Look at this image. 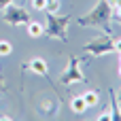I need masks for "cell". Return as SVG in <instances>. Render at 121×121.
I'll use <instances>...</instances> for the list:
<instances>
[{"instance_id": "6da1fadb", "label": "cell", "mask_w": 121, "mask_h": 121, "mask_svg": "<svg viewBox=\"0 0 121 121\" xmlns=\"http://www.w3.org/2000/svg\"><path fill=\"white\" fill-rule=\"evenodd\" d=\"M111 19H113V9L106 4V0H100L87 15L79 17V23L81 26H100L104 30V34H111V26H108Z\"/></svg>"}, {"instance_id": "7a4b0ae2", "label": "cell", "mask_w": 121, "mask_h": 121, "mask_svg": "<svg viewBox=\"0 0 121 121\" xmlns=\"http://www.w3.org/2000/svg\"><path fill=\"white\" fill-rule=\"evenodd\" d=\"M47 28H45V32L51 36V38H60V40H66V28H68V23L72 21V17L70 15H64V17H57L55 13H49L47 15Z\"/></svg>"}, {"instance_id": "3957f363", "label": "cell", "mask_w": 121, "mask_h": 121, "mask_svg": "<svg viewBox=\"0 0 121 121\" xmlns=\"http://www.w3.org/2000/svg\"><path fill=\"white\" fill-rule=\"evenodd\" d=\"M83 49H85L89 55L100 57V55H106V53H113V51H115V40H113L111 34H102V36H98V38L85 43Z\"/></svg>"}, {"instance_id": "277c9868", "label": "cell", "mask_w": 121, "mask_h": 121, "mask_svg": "<svg viewBox=\"0 0 121 121\" xmlns=\"http://www.w3.org/2000/svg\"><path fill=\"white\" fill-rule=\"evenodd\" d=\"M81 60L79 57H70L68 60V66H66V70H64V74L60 77V81L64 83V85H70V83H81V81H85V74L81 72Z\"/></svg>"}, {"instance_id": "5b68a950", "label": "cell", "mask_w": 121, "mask_h": 121, "mask_svg": "<svg viewBox=\"0 0 121 121\" xmlns=\"http://www.w3.org/2000/svg\"><path fill=\"white\" fill-rule=\"evenodd\" d=\"M4 21L13 23V26H21V23H28L30 17H28L26 9H21L17 4H9V6H4Z\"/></svg>"}, {"instance_id": "8992f818", "label": "cell", "mask_w": 121, "mask_h": 121, "mask_svg": "<svg viewBox=\"0 0 121 121\" xmlns=\"http://www.w3.org/2000/svg\"><path fill=\"white\" fill-rule=\"evenodd\" d=\"M28 66H30V70H32L34 74H40V77H45V74H47V62H45L43 57H34Z\"/></svg>"}, {"instance_id": "52a82bcc", "label": "cell", "mask_w": 121, "mask_h": 121, "mask_svg": "<svg viewBox=\"0 0 121 121\" xmlns=\"http://www.w3.org/2000/svg\"><path fill=\"white\" fill-rule=\"evenodd\" d=\"M26 26H28V34H30L32 38H40V36L45 34V26H40L38 21H28Z\"/></svg>"}, {"instance_id": "ba28073f", "label": "cell", "mask_w": 121, "mask_h": 121, "mask_svg": "<svg viewBox=\"0 0 121 121\" xmlns=\"http://www.w3.org/2000/svg\"><path fill=\"white\" fill-rule=\"evenodd\" d=\"M70 108L74 111V113H85L87 111V104H85V100H83V96H74L72 100H70Z\"/></svg>"}, {"instance_id": "9c48e42d", "label": "cell", "mask_w": 121, "mask_h": 121, "mask_svg": "<svg viewBox=\"0 0 121 121\" xmlns=\"http://www.w3.org/2000/svg\"><path fill=\"white\" fill-rule=\"evenodd\" d=\"M111 119L113 121H119L121 119V111H119V106H117V98H115V94L111 91Z\"/></svg>"}, {"instance_id": "30bf717a", "label": "cell", "mask_w": 121, "mask_h": 121, "mask_svg": "<svg viewBox=\"0 0 121 121\" xmlns=\"http://www.w3.org/2000/svg\"><path fill=\"white\" fill-rule=\"evenodd\" d=\"M83 100H85V104H87V108H89V106H96V104H98L100 96H98V91H85V94H83Z\"/></svg>"}, {"instance_id": "8fae6325", "label": "cell", "mask_w": 121, "mask_h": 121, "mask_svg": "<svg viewBox=\"0 0 121 121\" xmlns=\"http://www.w3.org/2000/svg\"><path fill=\"white\" fill-rule=\"evenodd\" d=\"M11 51H13V45L9 43V40H0V55L4 57V55H11Z\"/></svg>"}, {"instance_id": "7c38bea8", "label": "cell", "mask_w": 121, "mask_h": 121, "mask_svg": "<svg viewBox=\"0 0 121 121\" xmlns=\"http://www.w3.org/2000/svg\"><path fill=\"white\" fill-rule=\"evenodd\" d=\"M32 6L36 11H47V0H32Z\"/></svg>"}, {"instance_id": "4fadbf2b", "label": "cell", "mask_w": 121, "mask_h": 121, "mask_svg": "<svg viewBox=\"0 0 121 121\" xmlns=\"http://www.w3.org/2000/svg\"><path fill=\"white\" fill-rule=\"evenodd\" d=\"M60 9V2L57 0H47V13H55Z\"/></svg>"}, {"instance_id": "5bb4252c", "label": "cell", "mask_w": 121, "mask_h": 121, "mask_svg": "<svg viewBox=\"0 0 121 121\" xmlns=\"http://www.w3.org/2000/svg\"><path fill=\"white\" fill-rule=\"evenodd\" d=\"M96 119H100V121H104V119H111V106H106V108L102 111V115H100V117H96Z\"/></svg>"}, {"instance_id": "9a60e30c", "label": "cell", "mask_w": 121, "mask_h": 121, "mask_svg": "<svg viewBox=\"0 0 121 121\" xmlns=\"http://www.w3.org/2000/svg\"><path fill=\"white\" fill-rule=\"evenodd\" d=\"M106 4H108L111 9H117V4H119V0H106Z\"/></svg>"}, {"instance_id": "2e32d148", "label": "cell", "mask_w": 121, "mask_h": 121, "mask_svg": "<svg viewBox=\"0 0 121 121\" xmlns=\"http://www.w3.org/2000/svg\"><path fill=\"white\" fill-rule=\"evenodd\" d=\"M15 0H0V9H4V6H9V4H13Z\"/></svg>"}, {"instance_id": "e0dca14e", "label": "cell", "mask_w": 121, "mask_h": 121, "mask_svg": "<svg viewBox=\"0 0 121 121\" xmlns=\"http://www.w3.org/2000/svg\"><path fill=\"white\" fill-rule=\"evenodd\" d=\"M115 51H117V53H121V38H117V40H115Z\"/></svg>"}, {"instance_id": "ac0fdd59", "label": "cell", "mask_w": 121, "mask_h": 121, "mask_svg": "<svg viewBox=\"0 0 121 121\" xmlns=\"http://www.w3.org/2000/svg\"><path fill=\"white\" fill-rule=\"evenodd\" d=\"M119 77H121V66H119Z\"/></svg>"}, {"instance_id": "d6986e66", "label": "cell", "mask_w": 121, "mask_h": 121, "mask_svg": "<svg viewBox=\"0 0 121 121\" xmlns=\"http://www.w3.org/2000/svg\"><path fill=\"white\" fill-rule=\"evenodd\" d=\"M117 100H121V94H119V98H117Z\"/></svg>"}, {"instance_id": "ffe728a7", "label": "cell", "mask_w": 121, "mask_h": 121, "mask_svg": "<svg viewBox=\"0 0 121 121\" xmlns=\"http://www.w3.org/2000/svg\"><path fill=\"white\" fill-rule=\"evenodd\" d=\"M119 60H121V53H119Z\"/></svg>"}]
</instances>
